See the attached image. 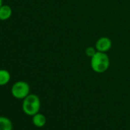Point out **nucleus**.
Here are the masks:
<instances>
[{
  "label": "nucleus",
  "instance_id": "1",
  "mask_svg": "<svg viewBox=\"0 0 130 130\" xmlns=\"http://www.w3.org/2000/svg\"><path fill=\"white\" fill-rule=\"evenodd\" d=\"M109 57L105 52L96 51V53L90 57V68L97 74L106 72L109 69Z\"/></svg>",
  "mask_w": 130,
  "mask_h": 130
},
{
  "label": "nucleus",
  "instance_id": "2",
  "mask_svg": "<svg viewBox=\"0 0 130 130\" xmlns=\"http://www.w3.org/2000/svg\"><path fill=\"white\" fill-rule=\"evenodd\" d=\"M22 108L25 114L29 116H33L39 112L41 109L40 98L36 94L30 93L23 100Z\"/></svg>",
  "mask_w": 130,
  "mask_h": 130
},
{
  "label": "nucleus",
  "instance_id": "3",
  "mask_svg": "<svg viewBox=\"0 0 130 130\" xmlns=\"http://www.w3.org/2000/svg\"><path fill=\"white\" fill-rule=\"evenodd\" d=\"M11 93L14 98L17 100H24L28 95L30 94V86L25 81H17L12 85Z\"/></svg>",
  "mask_w": 130,
  "mask_h": 130
},
{
  "label": "nucleus",
  "instance_id": "4",
  "mask_svg": "<svg viewBox=\"0 0 130 130\" xmlns=\"http://www.w3.org/2000/svg\"><path fill=\"white\" fill-rule=\"evenodd\" d=\"M112 44V41L109 38L101 37L96 41L95 44V48L96 49L97 51L106 53L111 49Z\"/></svg>",
  "mask_w": 130,
  "mask_h": 130
},
{
  "label": "nucleus",
  "instance_id": "5",
  "mask_svg": "<svg viewBox=\"0 0 130 130\" xmlns=\"http://www.w3.org/2000/svg\"><path fill=\"white\" fill-rule=\"evenodd\" d=\"M12 9L8 5H3L0 7V21H6L11 18Z\"/></svg>",
  "mask_w": 130,
  "mask_h": 130
},
{
  "label": "nucleus",
  "instance_id": "6",
  "mask_svg": "<svg viewBox=\"0 0 130 130\" xmlns=\"http://www.w3.org/2000/svg\"><path fill=\"white\" fill-rule=\"evenodd\" d=\"M46 122H47L46 117L40 112H38L37 114L32 116V123L37 128H41L44 126L46 124Z\"/></svg>",
  "mask_w": 130,
  "mask_h": 130
},
{
  "label": "nucleus",
  "instance_id": "7",
  "mask_svg": "<svg viewBox=\"0 0 130 130\" xmlns=\"http://www.w3.org/2000/svg\"><path fill=\"white\" fill-rule=\"evenodd\" d=\"M13 125L11 119L6 116H0V130H12Z\"/></svg>",
  "mask_w": 130,
  "mask_h": 130
},
{
  "label": "nucleus",
  "instance_id": "8",
  "mask_svg": "<svg viewBox=\"0 0 130 130\" xmlns=\"http://www.w3.org/2000/svg\"><path fill=\"white\" fill-rule=\"evenodd\" d=\"M10 80L11 74L9 71L6 69H0V87L8 84Z\"/></svg>",
  "mask_w": 130,
  "mask_h": 130
},
{
  "label": "nucleus",
  "instance_id": "9",
  "mask_svg": "<svg viewBox=\"0 0 130 130\" xmlns=\"http://www.w3.org/2000/svg\"><path fill=\"white\" fill-rule=\"evenodd\" d=\"M96 49L93 47H88L85 49V54L90 57H93L96 53Z\"/></svg>",
  "mask_w": 130,
  "mask_h": 130
},
{
  "label": "nucleus",
  "instance_id": "10",
  "mask_svg": "<svg viewBox=\"0 0 130 130\" xmlns=\"http://www.w3.org/2000/svg\"><path fill=\"white\" fill-rule=\"evenodd\" d=\"M3 6V0H0V7Z\"/></svg>",
  "mask_w": 130,
  "mask_h": 130
}]
</instances>
